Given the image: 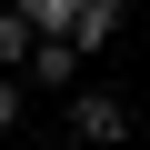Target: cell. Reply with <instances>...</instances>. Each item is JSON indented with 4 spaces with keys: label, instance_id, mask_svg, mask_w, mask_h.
Segmentation results:
<instances>
[{
    "label": "cell",
    "instance_id": "cell-3",
    "mask_svg": "<svg viewBox=\"0 0 150 150\" xmlns=\"http://www.w3.org/2000/svg\"><path fill=\"white\" fill-rule=\"evenodd\" d=\"M120 10H130V0H80V10H70V30H60V40H80V60H90L100 40H120Z\"/></svg>",
    "mask_w": 150,
    "mask_h": 150
},
{
    "label": "cell",
    "instance_id": "cell-1",
    "mask_svg": "<svg viewBox=\"0 0 150 150\" xmlns=\"http://www.w3.org/2000/svg\"><path fill=\"white\" fill-rule=\"evenodd\" d=\"M60 100H70V140H80V150H130L140 120H130L120 90H60Z\"/></svg>",
    "mask_w": 150,
    "mask_h": 150
},
{
    "label": "cell",
    "instance_id": "cell-6",
    "mask_svg": "<svg viewBox=\"0 0 150 150\" xmlns=\"http://www.w3.org/2000/svg\"><path fill=\"white\" fill-rule=\"evenodd\" d=\"M70 10L80 0H30V30H70Z\"/></svg>",
    "mask_w": 150,
    "mask_h": 150
},
{
    "label": "cell",
    "instance_id": "cell-4",
    "mask_svg": "<svg viewBox=\"0 0 150 150\" xmlns=\"http://www.w3.org/2000/svg\"><path fill=\"white\" fill-rule=\"evenodd\" d=\"M30 40H40V30H30V10H10V0H0V70H20V60H30Z\"/></svg>",
    "mask_w": 150,
    "mask_h": 150
},
{
    "label": "cell",
    "instance_id": "cell-5",
    "mask_svg": "<svg viewBox=\"0 0 150 150\" xmlns=\"http://www.w3.org/2000/svg\"><path fill=\"white\" fill-rule=\"evenodd\" d=\"M20 100H30V90H20V70H0V130H20Z\"/></svg>",
    "mask_w": 150,
    "mask_h": 150
},
{
    "label": "cell",
    "instance_id": "cell-2",
    "mask_svg": "<svg viewBox=\"0 0 150 150\" xmlns=\"http://www.w3.org/2000/svg\"><path fill=\"white\" fill-rule=\"evenodd\" d=\"M20 90H80V40L40 30V40H30V60H20Z\"/></svg>",
    "mask_w": 150,
    "mask_h": 150
}]
</instances>
